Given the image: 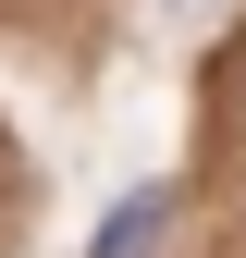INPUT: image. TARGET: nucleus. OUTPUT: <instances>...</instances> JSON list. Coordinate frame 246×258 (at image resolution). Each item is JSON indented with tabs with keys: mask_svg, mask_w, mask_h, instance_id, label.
<instances>
[{
	"mask_svg": "<svg viewBox=\"0 0 246 258\" xmlns=\"http://www.w3.org/2000/svg\"><path fill=\"white\" fill-rule=\"evenodd\" d=\"M160 221H172V184H136V197L86 234V258H148V246H160Z\"/></svg>",
	"mask_w": 246,
	"mask_h": 258,
	"instance_id": "f257e3e1",
	"label": "nucleus"
}]
</instances>
